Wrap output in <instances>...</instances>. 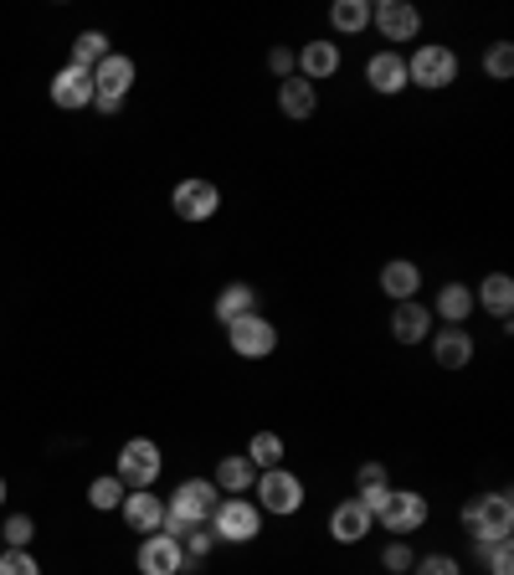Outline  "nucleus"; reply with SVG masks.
I'll return each mask as SVG.
<instances>
[{"label":"nucleus","instance_id":"f257e3e1","mask_svg":"<svg viewBox=\"0 0 514 575\" xmlns=\"http://www.w3.org/2000/svg\"><path fill=\"white\" fill-rule=\"evenodd\" d=\"M221 494H217V483L211 478H186L170 494V504H165V524H160V535L170 539H186V529H196V524H206L211 514H217Z\"/></svg>","mask_w":514,"mask_h":575},{"label":"nucleus","instance_id":"f03ea898","mask_svg":"<svg viewBox=\"0 0 514 575\" xmlns=\"http://www.w3.org/2000/svg\"><path fill=\"white\" fill-rule=\"evenodd\" d=\"M463 529L474 535V555L484 561V549L494 539H510L514 535V498L510 494H478L463 504Z\"/></svg>","mask_w":514,"mask_h":575},{"label":"nucleus","instance_id":"7ed1b4c3","mask_svg":"<svg viewBox=\"0 0 514 575\" xmlns=\"http://www.w3.org/2000/svg\"><path fill=\"white\" fill-rule=\"evenodd\" d=\"M406 82H412V88H427V93L453 88V82H458V52H453V47H437V41L417 47V52L406 57Z\"/></svg>","mask_w":514,"mask_h":575},{"label":"nucleus","instance_id":"20e7f679","mask_svg":"<svg viewBox=\"0 0 514 575\" xmlns=\"http://www.w3.org/2000/svg\"><path fill=\"white\" fill-rule=\"evenodd\" d=\"M206 524H211L217 545H253V539L263 535V508H257L253 498H221L217 514Z\"/></svg>","mask_w":514,"mask_h":575},{"label":"nucleus","instance_id":"39448f33","mask_svg":"<svg viewBox=\"0 0 514 575\" xmlns=\"http://www.w3.org/2000/svg\"><path fill=\"white\" fill-rule=\"evenodd\" d=\"M253 494H257V508H263V514H278V519H288V514H298V508H304V478H298V473H288V468H268V473H257Z\"/></svg>","mask_w":514,"mask_h":575},{"label":"nucleus","instance_id":"423d86ee","mask_svg":"<svg viewBox=\"0 0 514 575\" xmlns=\"http://www.w3.org/2000/svg\"><path fill=\"white\" fill-rule=\"evenodd\" d=\"M129 88H135V62H129L123 52H109L93 68V108L98 113H119V103L129 98Z\"/></svg>","mask_w":514,"mask_h":575},{"label":"nucleus","instance_id":"0eeeda50","mask_svg":"<svg viewBox=\"0 0 514 575\" xmlns=\"http://www.w3.org/2000/svg\"><path fill=\"white\" fill-rule=\"evenodd\" d=\"M160 468H165L160 447H155L149 437H129V442L119 447V473H113V478H119L123 488H155Z\"/></svg>","mask_w":514,"mask_h":575},{"label":"nucleus","instance_id":"6e6552de","mask_svg":"<svg viewBox=\"0 0 514 575\" xmlns=\"http://www.w3.org/2000/svg\"><path fill=\"white\" fill-rule=\"evenodd\" d=\"M376 524L386 529V535H412V529L427 524V498L412 494V488H392L376 508Z\"/></svg>","mask_w":514,"mask_h":575},{"label":"nucleus","instance_id":"1a4fd4ad","mask_svg":"<svg viewBox=\"0 0 514 575\" xmlns=\"http://www.w3.org/2000/svg\"><path fill=\"white\" fill-rule=\"evenodd\" d=\"M227 345L243 355V360H268L278 349V329H273L263 314H243V319L227 324Z\"/></svg>","mask_w":514,"mask_h":575},{"label":"nucleus","instance_id":"9d476101","mask_svg":"<svg viewBox=\"0 0 514 575\" xmlns=\"http://www.w3.org/2000/svg\"><path fill=\"white\" fill-rule=\"evenodd\" d=\"M170 206H176L180 221H211V216L221 211V190L211 186V180H180V186L170 190Z\"/></svg>","mask_w":514,"mask_h":575},{"label":"nucleus","instance_id":"9b49d317","mask_svg":"<svg viewBox=\"0 0 514 575\" xmlns=\"http://www.w3.org/2000/svg\"><path fill=\"white\" fill-rule=\"evenodd\" d=\"M135 565H139V575H180L186 571V549L170 535H145L139 539Z\"/></svg>","mask_w":514,"mask_h":575},{"label":"nucleus","instance_id":"f8f14e48","mask_svg":"<svg viewBox=\"0 0 514 575\" xmlns=\"http://www.w3.org/2000/svg\"><path fill=\"white\" fill-rule=\"evenodd\" d=\"M370 21H376V31L386 41H417V31H422L417 6H406V0H380V6H370Z\"/></svg>","mask_w":514,"mask_h":575},{"label":"nucleus","instance_id":"ddd939ff","mask_svg":"<svg viewBox=\"0 0 514 575\" xmlns=\"http://www.w3.org/2000/svg\"><path fill=\"white\" fill-rule=\"evenodd\" d=\"M370 529H376V514H370L360 498H345V504L329 508V535H335V545H360Z\"/></svg>","mask_w":514,"mask_h":575},{"label":"nucleus","instance_id":"4468645a","mask_svg":"<svg viewBox=\"0 0 514 575\" xmlns=\"http://www.w3.org/2000/svg\"><path fill=\"white\" fill-rule=\"evenodd\" d=\"M119 514H123V524H129L135 535H160V524H165V498H155L149 488H135V494H123Z\"/></svg>","mask_w":514,"mask_h":575},{"label":"nucleus","instance_id":"2eb2a0df","mask_svg":"<svg viewBox=\"0 0 514 575\" xmlns=\"http://www.w3.org/2000/svg\"><path fill=\"white\" fill-rule=\"evenodd\" d=\"M366 82L370 88H376L380 98H396L402 93V88H412V82H406V57L396 52V47H386V52H376L366 62Z\"/></svg>","mask_w":514,"mask_h":575},{"label":"nucleus","instance_id":"dca6fc26","mask_svg":"<svg viewBox=\"0 0 514 575\" xmlns=\"http://www.w3.org/2000/svg\"><path fill=\"white\" fill-rule=\"evenodd\" d=\"M52 103L68 108V113L88 108V103H93V72H88V68H72V62H68V68L52 78Z\"/></svg>","mask_w":514,"mask_h":575},{"label":"nucleus","instance_id":"f3484780","mask_svg":"<svg viewBox=\"0 0 514 575\" xmlns=\"http://www.w3.org/2000/svg\"><path fill=\"white\" fill-rule=\"evenodd\" d=\"M294 57H298V78L314 82V88L339 72V41H309V47H298Z\"/></svg>","mask_w":514,"mask_h":575},{"label":"nucleus","instance_id":"a211bd4d","mask_svg":"<svg viewBox=\"0 0 514 575\" xmlns=\"http://www.w3.org/2000/svg\"><path fill=\"white\" fill-rule=\"evenodd\" d=\"M433 360L443 365V370H463V365L474 360V335H468V329H453V324H447V329H433Z\"/></svg>","mask_w":514,"mask_h":575},{"label":"nucleus","instance_id":"6ab92c4d","mask_svg":"<svg viewBox=\"0 0 514 575\" xmlns=\"http://www.w3.org/2000/svg\"><path fill=\"white\" fill-rule=\"evenodd\" d=\"M392 335H396V345H422V339L433 335V308L417 304V298L396 304V314H392Z\"/></svg>","mask_w":514,"mask_h":575},{"label":"nucleus","instance_id":"aec40b11","mask_svg":"<svg viewBox=\"0 0 514 575\" xmlns=\"http://www.w3.org/2000/svg\"><path fill=\"white\" fill-rule=\"evenodd\" d=\"M314 108H319V88H314V82H304L298 72L278 82V113H284V119L304 123V119H314Z\"/></svg>","mask_w":514,"mask_h":575},{"label":"nucleus","instance_id":"412c9836","mask_svg":"<svg viewBox=\"0 0 514 575\" xmlns=\"http://www.w3.org/2000/svg\"><path fill=\"white\" fill-rule=\"evenodd\" d=\"M433 319L463 329V324L474 319V288H468V282H443V288H437V304H433Z\"/></svg>","mask_w":514,"mask_h":575},{"label":"nucleus","instance_id":"4be33fe9","mask_svg":"<svg viewBox=\"0 0 514 575\" xmlns=\"http://www.w3.org/2000/svg\"><path fill=\"white\" fill-rule=\"evenodd\" d=\"M217 494L221 498H243V494H253V483H257V468L247 463L243 453H231V457H221L217 463Z\"/></svg>","mask_w":514,"mask_h":575},{"label":"nucleus","instance_id":"5701e85b","mask_svg":"<svg viewBox=\"0 0 514 575\" xmlns=\"http://www.w3.org/2000/svg\"><path fill=\"white\" fill-rule=\"evenodd\" d=\"M474 308H484V314H494V319H510V308H514V278L510 272H488V278L474 288Z\"/></svg>","mask_w":514,"mask_h":575},{"label":"nucleus","instance_id":"b1692460","mask_svg":"<svg viewBox=\"0 0 514 575\" xmlns=\"http://www.w3.org/2000/svg\"><path fill=\"white\" fill-rule=\"evenodd\" d=\"M417 288H422V268L417 262H386L380 268V294L392 298V304H406V298H417Z\"/></svg>","mask_w":514,"mask_h":575},{"label":"nucleus","instance_id":"393cba45","mask_svg":"<svg viewBox=\"0 0 514 575\" xmlns=\"http://www.w3.org/2000/svg\"><path fill=\"white\" fill-rule=\"evenodd\" d=\"M243 314H257V288L253 282H227L217 294V319L231 324V319H243Z\"/></svg>","mask_w":514,"mask_h":575},{"label":"nucleus","instance_id":"a878e982","mask_svg":"<svg viewBox=\"0 0 514 575\" xmlns=\"http://www.w3.org/2000/svg\"><path fill=\"white\" fill-rule=\"evenodd\" d=\"M329 27H335L339 37H360V31L370 27V6L366 0H335V6H329Z\"/></svg>","mask_w":514,"mask_h":575},{"label":"nucleus","instance_id":"bb28decb","mask_svg":"<svg viewBox=\"0 0 514 575\" xmlns=\"http://www.w3.org/2000/svg\"><path fill=\"white\" fill-rule=\"evenodd\" d=\"M247 463H253L257 473H268V468H284V437L278 432H253V442H247Z\"/></svg>","mask_w":514,"mask_h":575},{"label":"nucleus","instance_id":"cd10ccee","mask_svg":"<svg viewBox=\"0 0 514 575\" xmlns=\"http://www.w3.org/2000/svg\"><path fill=\"white\" fill-rule=\"evenodd\" d=\"M386 494H392V478H386V468H380V463H366V468L355 473V498H360L370 514L380 508V498H386Z\"/></svg>","mask_w":514,"mask_h":575},{"label":"nucleus","instance_id":"c85d7f7f","mask_svg":"<svg viewBox=\"0 0 514 575\" xmlns=\"http://www.w3.org/2000/svg\"><path fill=\"white\" fill-rule=\"evenodd\" d=\"M109 52H113V47H109V37H103V31H82V37L72 41V68H88V72H93Z\"/></svg>","mask_w":514,"mask_h":575},{"label":"nucleus","instance_id":"c756f323","mask_svg":"<svg viewBox=\"0 0 514 575\" xmlns=\"http://www.w3.org/2000/svg\"><path fill=\"white\" fill-rule=\"evenodd\" d=\"M88 504H93V508H119L123 504V483L113 478V473L93 478V483H88Z\"/></svg>","mask_w":514,"mask_h":575},{"label":"nucleus","instance_id":"7c9ffc66","mask_svg":"<svg viewBox=\"0 0 514 575\" xmlns=\"http://www.w3.org/2000/svg\"><path fill=\"white\" fill-rule=\"evenodd\" d=\"M0 539H6V549H31V539H37V524H31V514H11V519H6V529H0Z\"/></svg>","mask_w":514,"mask_h":575},{"label":"nucleus","instance_id":"2f4dec72","mask_svg":"<svg viewBox=\"0 0 514 575\" xmlns=\"http://www.w3.org/2000/svg\"><path fill=\"white\" fill-rule=\"evenodd\" d=\"M180 549H186V561H206V555L217 549V535H211V524H196V529H186Z\"/></svg>","mask_w":514,"mask_h":575},{"label":"nucleus","instance_id":"473e14b6","mask_svg":"<svg viewBox=\"0 0 514 575\" xmlns=\"http://www.w3.org/2000/svg\"><path fill=\"white\" fill-rule=\"evenodd\" d=\"M484 72H488V78H510V72H514V47H510V41H494V47H488V57H484Z\"/></svg>","mask_w":514,"mask_h":575},{"label":"nucleus","instance_id":"72a5a7b5","mask_svg":"<svg viewBox=\"0 0 514 575\" xmlns=\"http://www.w3.org/2000/svg\"><path fill=\"white\" fill-rule=\"evenodd\" d=\"M380 565H386V571H392V575H412V565H417V555L406 549V539H392V545L380 549Z\"/></svg>","mask_w":514,"mask_h":575},{"label":"nucleus","instance_id":"f704fd0d","mask_svg":"<svg viewBox=\"0 0 514 575\" xmlns=\"http://www.w3.org/2000/svg\"><path fill=\"white\" fill-rule=\"evenodd\" d=\"M0 575H41L31 549H0Z\"/></svg>","mask_w":514,"mask_h":575},{"label":"nucleus","instance_id":"c9c22d12","mask_svg":"<svg viewBox=\"0 0 514 575\" xmlns=\"http://www.w3.org/2000/svg\"><path fill=\"white\" fill-rule=\"evenodd\" d=\"M484 561H488V575H514V545L510 539H494L484 549Z\"/></svg>","mask_w":514,"mask_h":575},{"label":"nucleus","instance_id":"e433bc0d","mask_svg":"<svg viewBox=\"0 0 514 575\" xmlns=\"http://www.w3.org/2000/svg\"><path fill=\"white\" fill-rule=\"evenodd\" d=\"M412 575H463V565L453 561V555H422V561L412 565Z\"/></svg>","mask_w":514,"mask_h":575},{"label":"nucleus","instance_id":"4c0bfd02","mask_svg":"<svg viewBox=\"0 0 514 575\" xmlns=\"http://www.w3.org/2000/svg\"><path fill=\"white\" fill-rule=\"evenodd\" d=\"M268 72H273V78H278V82H284V78H294V72H298V57H294V47H273V52H268Z\"/></svg>","mask_w":514,"mask_h":575},{"label":"nucleus","instance_id":"58836bf2","mask_svg":"<svg viewBox=\"0 0 514 575\" xmlns=\"http://www.w3.org/2000/svg\"><path fill=\"white\" fill-rule=\"evenodd\" d=\"M0 504H6V478H0Z\"/></svg>","mask_w":514,"mask_h":575},{"label":"nucleus","instance_id":"ea45409f","mask_svg":"<svg viewBox=\"0 0 514 575\" xmlns=\"http://www.w3.org/2000/svg\"><path fill=\"white\" fill-rule=\"evenodd\" d=\"M0 549H6V539H0Z\"/></svg>","mask_w":514,"mask_h":575}]
</instances>
